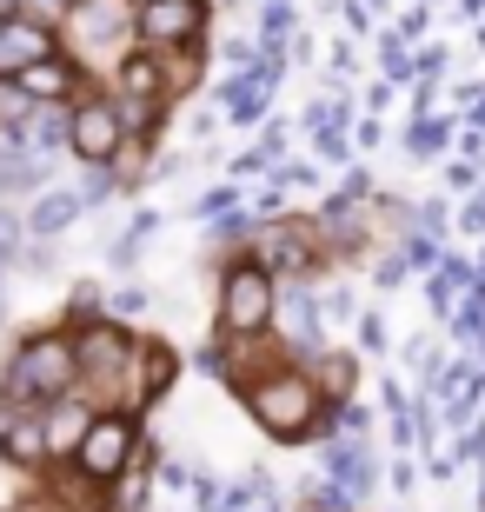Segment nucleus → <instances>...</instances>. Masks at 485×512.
<instances>
[{"label":"nucleus","instance_id":"obj_1","mask_svg":"<svg viewBox=\"0 0 485 512\" xmlns=\"http://www.w3.org/2000/svg\"><path fill=\"white\" fill-rule=\"evenodd\" d=\"M80 393V353H74V326L67 333H27V340L7 353L0 366V406H14V413H40V406H54V399Z\"/></svg>","mask_w":485,"mask_h":512},{"label":"nucleus","instance_id":"obj_2","mask_svg":"<svg viewBox=\"0 0 485 512\" xmlns=\"http://www.w3.org/2000/svg\"><path fill=\"white\" fill-rule=\"evenodd\" d=\"M60 27V54L74 60L80 74H107L140 47V0H74Z\"/></svg>","mask_w":485,"mask_h":512},{"label":"nucleus","instance_id":"obj_3","mask_svg":"<svg viewBox=\"0 0 485 512\" xmlns=\"http://www.w3.org/2000/svg\"><path fill=\"white\" fill-rule=\"evenodd\" d=\"M240 406L253 413V426H260L273 446H299V439L319 433V419H326V393H319V380L306 366H273L260 380H246Z\"/></svg>","mask_w":485,"mask_h":512},{"label":"nucleus","instance_id":"obj_4","mask_svg":"<svg viewBox=\"0 0 485 512\" xmlns=\"http://www.w3.org/2000/svg\"><path fill=\"white\" fill-rule=\"evenodd\" d=\"M273 313H280V280L266 273V260L253 247L233 253L220 273V300H213V333H226V340H266Z\"/></svg>","mask_w":485,"mask_h":512},{"label":"nucleus","instance_id":"obj_5","mask_svg":"<svg viewBox=\"0 0 485 512\" xmlns=\"http://www.w3.org/2000/svg\"><path fill=\"white\" fill-rule=\"evenodd\" d=\"M74 353H80V386H133V366H140V340H133L120 320H87L74 326Z\"/></svg>","mask_w":485,"mask_h":512},{"label":"nucleus","instance_id":"obj_6","mask_svg":"<svg viewBox=\"0 0 485 512\" xmlns=\"http://www.w3.org/2000/svg\"><path fill=\"white\" fill-rule=\"evenodd\" d=\"M133 140L127 114H120V100L113 94H87L74 100V133H67V147H74V160H87V167H107V160H120Z\"/></svg>","mask_w":485,"mask_h":512},{"label":"nucleus","instance_id":"obj_7","mask_svg":"<svg viewBox=\"0 0 485 512\" xmlns=\"http://www.w3.org/2000/svg\"><path fill=\"white\" fill-rule=\"evenodd\" d=\"M253 253L266 260V273L273 280H306L319 260H326V240H319V220H266L260 240H253Z\"/></svg>","mask_w":485,"mask_h":512},{"label":"nucleus","instance_id":"obj_8","mask_svg":"<svg viewBox=\"0 0 485 512\" xmlns=\"http://www.w3.org/2000/svg\"><path fill=\"white\" fill-rule=\"evenodd\" d=\"M213 27V0H140V47L173 54V47H200Z\"/></svg>","mask_w":485,"mask_h":512},{"label":"nucleus","instance_id":"obj_9","mask_svg":"<svg viewBox=\"0 0 485 512\" xmlns=\"http://www.w3.org/2000/svg\"><path fill=\"white\" fill-rule=\"evenodd\" d=\"M140 453V439H133V419L127 413H94V426H87V439H80V479H94V486H113V479L127 473V459Z\"/></svg>","mask_w":485,"mask_h":512},{"label":"nucleus","instance_id":"obj_10","mask_svg":"<svg viewBox=\"0 0 485 512\" xmlns=\"http://www.w3.org/2000/svg\"><path fill=\"white\" fill-rule=\"evenodd\" d=\"M60 54V27L40 14H0V74H27L34 60Z\"/></svg>","mask_w":485,"mask_h":512},{"label":"nucleus","instance_id":"obj_11","mask_svg":"<svg viewBox=\"0 0 485 512\" xmlns=\"http://www.w3.org/2000/svg\"><path fill=\"white\" fill-rule=\"evenodd\" d=\"M273 326H280V340L293 346V353H319L326 346V306L313 300V286L306 280H280V313H273Z\"/></svg>","mask_w":485,"mask_h":512},{"label":"nucleus","instance_id":"obj_12","mask_svg":"<svg viewBox=\"0 0 485 512\" xmlns=\"http://www.w3.org/2000/svg\"><path fill=\"white\" fill-rule=\"evenodd\" d=\"M319 453H326V479H339L346 493H373L379 486V459H373V446H366L359 433L319 439Z\"/></svg>","mask_w":485,"mask_h":512},{"label":"nucleus","instance_id":"obj_13","mask_svg":"<svg viewBox=\"0 0 485 512\" xmlns=\"http://www.w3.org/2000/svg\"><path fill=\"white\" fill-rule=\"evenodd\" d=\"M100 406H87L80 393L54 399V406H40V426H47V459H74L80 439H87V426H94Z\"/></svg>","mask_w":485,"mask_h":512},{"label":"nucleus","instance_id":"obj_14","mask_svg":"<svg viewBox=\"0 0 485 512\" xmlns=\"http://www.w3.org/2000/svg\"><path fill=\"white\" fill-rule=\"evenodd\" d=\"M80 213H87L80 187H40L34 207H27V233H34V240H60V233L74 227Z\"/></svg>","mask_w":485,"mask_h":512},{"label":"nucleus","instance_id":"obj_15","mask_svg":"<svg viewBox=\"0 0 485 512\" xmlns=\"http://www.w3.org/2000/svg\"><path fill=\"white\" fill-rule=\"evenodd\" d=\"M173 346L167 340H140V366H133V399L140 406H160V399L173 393Z\"/></svg>","mask_w":485,"mask_h":512},{"label":"nucleus","instance_id":"obj_16","mask_svg":"<svg viewBox=\"0 0 485 512\" xmlns=\"http://www.w3.org/2000/svg\"><path fill=\"white\" fill-rule=\"evenodd\" d=\"M67 133H74V100H40L34 120H27V133H20V147L27 153H60Z\"/></svg>","mask_w":485,"mask_h":512},{"label":"nucleus","instance_id":"obj_17","mask_svg":"<svg viewBox=\"0 0 485 512\" xmlns=\"http://www.w3.org/2000/svg\"><path fill=\"white\" fill-rule=\"evenodd\" d=\"M20 87L34 100H80V67L67 54H47V60H34L27 74H20Z\"/></svg>","mask_w":485,"mask_h":512},{"label":"nucleus","instance_id":"obj_18","mask_svg":"<svg viewBox=\"0 0 485 512\" xmlns=\"http://www.w3.org/2000/svg\"><path fill=\"white\" fill-rule=\"evenodd\" d=\"M47 187V167H40V153H27L20 140L0 133V200H14V193H40Z\"/></svg>","mask_w":485,"mask_h":512},{"label":"nucleus","instance_id":"obj_19","mask_svg":"<svg viewBox=\"0 0 485 512\" xmlns=\"http://www.w3.org/2000/svg\"><path fill=\"white\" fill-rule=\"evenodd\" d=\"M313 380H319V393H326V406H339V399H353V386H359V360H353V353H326V346H319V353H313Z\"/></svg>","mask_w":485,"mask_h":512},{"label":"nucleus","instance_id":"obj_20","mask_svg":"<svg viewBox=\"0 0 485 512\" xmlns=\"http://www.w3.org/2000/svg\"><path fill=\"white\" fill-rule=\"evenodd\" d=\"M399 140H406V153H446L459 140V120L452 114H412V127Z\"/></svg>","mask_w":485,"mask_h":512},{"label":"nucleus","instance_id":"obj_21","mask_svg":"<svg viewBox=\"0 0 485 512\" xmlns=\"http://www.w3.org/2000/svg\"><path fill=\"white\" fill-rule=\"evenodd\" d=\"M34 107H40V100L27 94V87H20L14 74H0V133H7V140H20V133H27Z\"/></svg>","mask_w":485,"mask_h":512},{"label":"nucleus","instance_id":"obj_22","mask_svg":"<svg viewBox=\"0 0 485 512\" xmlns=\"http://www.w3.org/2000/svg\"><path fill=\"white\" fill-rule=\"evenodd\" d=\"M299 34V0H260V40H293Z\"/></svg>","mask_w":485,"mask_h":512},{"label":"nucleus","instance_id":"obj_23","mask_svg":"<svg viewBox=\"0 0 485 512\" xmlns=\"http://www.w3.org/2000/svg\"><path fill=\"white\" fill-rule=\"evenodd\" d=\"M20 247H27V213H14L7 200H0V266H14Z\"/></svg>","mask_w":485,"mask_h":512},{"label":"nucleus","instance_id":"obj_24","mask_svg":"<svg viewBox=\"0 0 485 512\" xmlns=\"http://www.w3.org/2000/svg\"><path fill=\"white\" fill-rule=\"evenodd\" d=\"M153 233H160V213H133V227H127V240L113 247V266H133V253L147 247Z\"/></svg>","mask_w":485,"mask_h":512},{"label":"nucleus","instance_id":"obj_25","mask_svg":"<svg viewBox=\"0 0 485 512\" xmlns=\"http://www.w3.org/2000/svg\"><path fill=\"white\" fill-rule=\"evenodd\" d=\"M412 67H419V80H446L452 47H446V40H419V47H412Z\"/></svg>","mask_w":485,"mask_h":512},{"label":"nucleus","instance_id":"obj_26","mask_svg":"<svg viewBox=\"0 0 485 512\" xmlns=\"http://www.w3.org/2000/svg\"><path fill=\"white\" fill-rule=\"evenodd\" d=\"M127 187V180H120V167H87V187H80V200H87V207H100V200H113V193Z\"/></svg>","mask_w":485,"mask_h":512},{"label":"nucleus","instance_id":"obj_27","mask_svg":"<svg viewBox=\"0 0 485 512\" xmlns=\"http://www.w3.org/2000/svg\"><path fill=\"white\" fill-rule=\"evenodd\" d=\"M392 34L406 40V47H419V40L432 34V7H426V0H412L406 14H399V27H392Z\"/></svg>","mask_w":485,"mask_h":512},{"label":"nucleus","instance_id":"obj_28","mask_svg":"<svg viewBox=\"0 0 485 512\" xmlns=\"http://www.w3.org/2000/svg\"><path fill=\"white\" fill-rule=\"evenodd\" d=\"M399 253H406V266H419V273H432V266L446 260V253H439V240H432V233H406V247H399Z\"/></svg>","mask_w":485,"mask_h":512},{"label":"nucleus","instance_id":"obj_29","mask_svg":"<svg viewBox=\"0 0 485 512\" xmlns=\"http://www.w3.org/2000/svg\"><path fill=\"white\" fill-rule=\"evenodd\" d=\"M353 340H359V353H386V320H379V313H359Z\"/></svg>","mask_w":485,"mask_h":512},{"label":"nucleus","instance_id":"obj_30","mask_svg":"<svg viewBox=\"0 0 485 512\" xmlns=\"http://www.w3.org/2000/svg\"><path fill=\"white\" fill-rule=\"evenodd\" d=\"M240 207V193L233 187H213V193H200V200H193V213H200V220H220V213H233Z\"/></svg>","mask_w":485,"mask_h":512},{"label":"nucleus","instance_id":"obj_31","mask_svg":"<svg viewBox=\"0 0 485 512\" xmlns=\"http://www.w3.org/2000/svg\"><path fill=\"white\" fill-rule=\"evenodd\" d=\"M446 187H452V193H479V187H485L479 160H452V167H446Z\"/></svg>","mask_w":485,"mask_h":512},{"label":"nucleus","instance_id":"obj_32","mask_svg":"<svg viewBox=\"0 0 485 512\" xmlns=\"http://www.w3.org/2000/svg\"><path fill=\"white\" fill-rule=\"evenodd\" d=\"M339 14H346V34H373V27H379V14H373V7H366V0H339Z\"/></svg>","mask_w":485,"mask_h":512},{"label":"nucleus","instance_id":"obj_33","mask_svg":"<svg viewBox=\"0 0 485 512\" xmlns=\"http://www.w3.org/2000/svg\"><path fill=\"white\" fill-rule=\"evenodd\" d=\"M220 54H226V60H233V67H240V74H246V67H260V40L233 34V40H220Z\"/></svg>","mask_w":485,"mask_h":512},{"label":"nucleus","instance_id":"obj_34","mask_svg":"<svg viewBox=\"0 0 485 512\" xmlns=\"http://www.w3.org/2000/svg\"><path fill=\"white\" fill-rule=\"evenodd\" d=\"M313 147H319V160H346V153H353V140H346L339 127H319V133H313Z\"/></svg>","mask_w":485,"mask_h":512},{"label":"nucleus","instance_id":"obj_35","mask_svg":"<svg viewBox=\"0 0 485 512\" xmlns=\"http://www.w3.org/2000/svg\"><path fill=\"white\" fill-rule=\"evenodd\" d=\"M113 313H120V320H133V313H147V286H120V293H113Z\"/></svg>","mask_w":485,"mask_h":512},{"label":"nucleus","instance_id":"obj_36","mask_svg":"<svg viewBox=\"0 0 485 512\" xmlns=\"http://www.w3.org/2000/svg\"><path fill=\"white\" fill-rule=\"evenodd\" d=\"M319 306H326V320H359V313H353V286H333Z\"/></svg>","mask_w":485,"mask_h":512},{"label":"nucleus","instance_id":"obj_37","mask_svg":"<svg viewBox=\"0 0 485 512\" xmlns=\"http://www.w3.org/2000/svg\"><path fill=\"white\" fill-rule=\"evenodd\" d=\"M406 273H412V266H406V253H386L373 280H379V286H406Z\"/></svg>","mask_w":485,"mask_h":512},{"label":"nucleus","instance_id":"obj_38","mask_svg":"<svg viewBox=\"0 0 485 512\" xmlns=\"http://www.w3.org/2000/svg\"><path fill=\"white\" fill-rule=\"evenodd\" d=\"M419 220H426L419 233H432V240H439V233H446V220H452V207H446V200H426V207H419Z\"/></svg>","mask_w":485,"mask_h":512},{"label":"nucleus","instance_id":"obj_39","mask_svg":"<svg viewBox=\"0 0 485 512\" xmlns=\"http://www.w3.org/2000/svg\"><path fill=\"white\" fill-rule=\"evenodd\" d=\"M193 499H200V512H213V506H220V479L200 473V479H193Z\"/></svg>","mask_w":485,"mask_h":512},{"label":"nucleus","instance_id":"obj_40","mask_svg":"<svg viewBox=\"0 0 485 512\" xmlns=\"http://www.w3.org/2000/svg\"><path fill=\"white\" fill-rule=\"evenodd\" d=\"M379 133H386L379 120H353V140H359V147H379Z\"/></svg>","mask_w":485,"mask_h":512},{"label":"nucleus","instance_id":"obj_41","mask_svg":"<svg viewBox=\"0 0 485 512\" xmlns=\"http://www.w3.org/2000/svg\"><path fill=\"white\" fill-rule=\"evenodd\" d=\"M27 7H34L40 20H60V14H67V7H74V0H27Z\"/></svg>","mask_w":485,"mask_h":512},{"label":"nucleus","instance_id":"obj_42","mask_svg":"<svg viewBox=\"0 0 485 512\" xmlns=\"http://www.w3.org/2000/svg\"><path fill=\"white\" fill-rule=\"evenodd\" d=\"M0 313H7V266H0Z\"/></svg>","mask_w":485,"mask_h":512},{"label":"nucleus","instance_id":"obj_43","mask_svg":"<svg viewBox=\"0 0 485 512\" xmlns=\"http://www.w3.org/2000/svg\"><path fill=\"white\" fill-rule=\"evenodd\" d=\"M479 47H485V20H479Z\"/></svg>","mask_w":485,"mask_h":512},{"label":"nucleus","instance_id":"obj_44","mask_svg":"<svg viewBox=\"0 0 485 512\" xmlns=\"http://www.w3.org/2000/svg\"><path fill=\"white\" fill-rule=\"evenodd\" d=\"M479 360H485V340H479Z\"/></svg>","mask_w":485,"mask_h":512}]
</instances>
